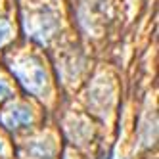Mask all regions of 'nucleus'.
<instances>
[{
    "label": "nucleus",
    "instance_id": "nucleus-6",
    "mask_svg": "<svg viewBox=\"0 0 159 159\" xmlns=\"http://www.w3.org/2000/svg\"><path fill=\"white\" fill-rule=\"evenodd\" d=\"M10 96H12V86H10L4 79H0V102L8 100Z\"/></svg>",
    "mask_w": 159,
    "mask_h": 159
},
{
    "label": "nucleus",
    "instance_id": "nucleus-2",
    "mask_svg": "<svg viewBox=\"0 0 159 159\" xmlns=\"http://www.w3.org/2000/svg\"><path fill=\"white\" fill-rule=\"evenodd\" d=\"M58 27H60V17L48 6L33 10L25 19L27 33L31 35V39H35L39 42H46L50 37H54V33L58 31Z\"/></svg>",
    "mask_w": 159,
    "mask_h": 159
},
{
    "label": "nucleus",
    "instance_id": "nucleus-1",
    "mask_svg": "<svg viewBox=\"0 0 159 159\" xmlns=\"http://www.w3.org/2000/svg\"><path fill=\"white\" fill-rule=\"evenodd\" d=\"M10 69H12V73L17 77V81L23 84L31 94L40 96L44 92L48 77H46L44 65L40 63L39 58H35V56H21V58H16L10 63Z\"/></svg>",
    "mask_w": 159,
    "mask_h": 159
},
{
    "label": "nucleus",
    "instance_id": "nucleus-7",
    "mask_svg": "<svg viewBox=\"0 0 159 159\" xmlns=\"http://www.w3.org/2000/svg\"><path fill=\"white\" fill-rule=\"evenodd\" d=\"M2 148H4V146H2V142H0V153H2Z\"/></svg>",
    "mask_w": 159,
    "mask_h": 159
},
{
    "label": "nucleus",
    "instance_id": "nucleus-4",
    "mask_svg": "<svg viewBox=\"0 0 159 159\" xmlns=\"http://www.w3.org/2000/svg\"><path fill=\"white\" fill-rule=\"evenodd\" d=\"M25 152L31 159H52L54 157V144L50 140H35L27 144Z\"/></svg>",
    "mask_w": 159,
    "mask_h": 159
},
{
    "label": "nucleus",
    "instance_id": "nucleus-5",
    "mask_svg": "<svg viewBox=\"0 0 159 159\" xmlns=\"http://www.w3.org/2000/svg\"><path fill=\"white\" fill-rule=\"evenodd\" d=\"M10 37H12V27H10L8 19L0 17V46H2L4 42H8Z\"/></svg>",
    "mask_w": 159,
    "mask_h": 159
},
{
    "label": "nucleus",
    "instance_id": "nucleus-3",
    "mask_svg": "<svg viewBox=\"0 0 159 159\" xmlns=\"http://www.w3.org/2000/svg\"><path fill=\"white\" fill-rule=\"evenodd\" d=\"M0 123H2L8 130L29 127L33 123V113L25 104H10L2 113H0Z\"/></svg>",
    "mask_w": 159,
    "mask_h": 159
}]
</instances>
